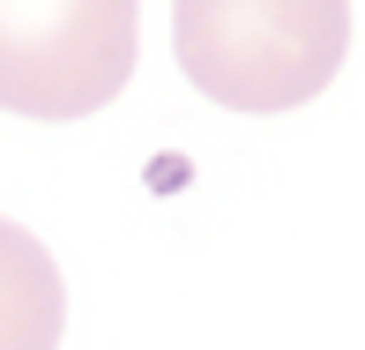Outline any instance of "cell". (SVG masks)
<instances>
[{
  "label": "cell",
  "instance_id": "1",
  "mask_svg": "<svg viewBox=\"0 0 365 350\" xmlns=\"http://www.w3.org/2000/svg\"><path fill=\"white\" fill-rule=\"evenodd\" d=\"M351 23V0H179L172 53L194 90L231 112H291L336 82Z\"/></svg>",
  "mask_w": 365,
  "mask_h": 350
},
{
  "label": "cell",
  "instance_id": "2",
  "mask_svg": "<svg viewBox=\"0 0 365 350\" xmlns=\"http://www.w3.org/2000/svg\"><path fill=\"white\" fill-rule=\"evenodd\" d=\"M135 0H0V112L90 120L135 75Z\"/></svg>",
  "mask_w": 365,
  "mask_h": 350
},
{
  "label": "cell",
  "instance_id": "3",
  "mask_svg": "<svg viewBox=\"0 0 365 350\" xmlns=\"http://www.w3.org/2000/svg\"><path fill=\"white\" fill-rule=\"evenodd\" d=\"M68 328V283L38 231L0 216V350H60Z\"/></svg>",
  "mask_w": 365,
  "mask_h": 350
}]
</instances>
